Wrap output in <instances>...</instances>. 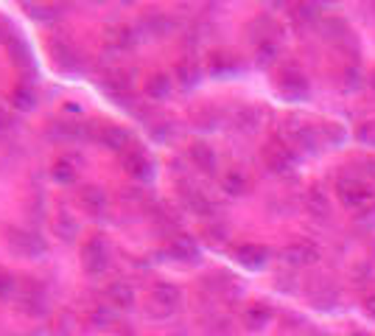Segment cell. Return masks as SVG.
Segmentation results:
<instances>
[{
  "label": "cell",
  "mask_w": 375,
  "mask_h": 336,
  "mask_svg": "<svg viewBox=\"0 0 375 336\" xmlns=\"http://www.w3.org/2000/svg\"><path fill=\"white\" fill-rule=\"evenodd\" d=\"M336 196H339V202H342L345 208H350V211H364L367 205H372L375 191H372L364 179H358V177H342V179L336 182Z\"/></svg>",
  "instance_id": "1"
},
{
  "label": "cell",
  "mask_w": 375,
  "mask_h": 336,
  "mask_svg": "<svg viewBox=\"0 0 375 336\" xmlns=\"http://www.w3.org/2000/svg\"><path fill=\"white\" fill-rule=\"evenodd\" d=\"M283 258H286L288 263H294V266H311V263L320 260V249H317L314 244H308V241H299V244L286 247Z\"/></svg>",
  "instance_id": "2"
},
{
  "label": "cell",
  "mask_w": 375,
  "mask_h": 336,
  "mask_svg": "<svg viewBox=\"0 0 375 336\" xmlns=\"http://www.w3.org/2000/svg\"><path fill=\"white\" fill-rule=\"evenodd\" d=\"M306 208L314 213V216H328L331 213V202H328V193L325 191H320V188H311L308 191V196H306Z\"/></svg>",
  "instance_id": "3"
},
{
  "label": "cell",
  "mask_w": 375,
  "mask_h": 336,
  "mask_svg": "<svg viewBox=\"0 0 375 336\" xmlns=\"http://www.w3.org/2000/svg\"><path fill=\"white\" fill-rule=\"evenodd\" d=\"M283 82H280V87H283V93H288V96H306L308 93V82H306V76L303 73H297V71H288L286 76H280Z\"/></svg>",
  "instance_id": "4"
},
{
  "label": "cell",
  "mask_w": 375,
  "mask_h": 336,
  "mask_svg": "<svg viewBox=\"0 0 375 336\" xmlns=\"http://www.w3.org/2000/svg\"><path fill=\"white\" fill-rule=\"evenodd\" d=\"M291 132H294L297 143L303 146V149H308V152H317V146H320V138H317V132H314L308 123H297V126H291Z\"/></svg>",
  "instance_id": "5"
},
{
  "label": "cell",
  "mask_w": 375,
  "mask_h": 336,
  "mask_svg": "<svg viewBox=\"0 0 375 336\" xmlns=\"http://www.w3.org/2000/svg\"><path fill=\"white\" fill-rule=\"evenodd\" d=\"M241 258H244L250 266H263L266 249H258V247H247V249H241Z\"/></svg>",
  "instance_id": "6"
},
{
  "label": "cell",
  "mask_w": 375,
  "mask_h": 336,
  "mask_svg": "<svg viewBox=\"0 0 375 336\" xmlns=\"http://www.w3.org/2000/svg\"><path fill=\"white\" fill-rule=\"evenodd\" d=\"M358 141H364V143H372V146H375V123H364V126L358 129Z\"/></svg>",
  "instance_id": "7"
},
{
  "label": "cell",
  "mask_w": 375,
  "mask_h": 336,
  "mask_svg": "<svg viewBox=\"0 0 375 336\" xmlns=\"http://www.w3.org/2000/svg\"><path fill=\"white\" fill-rule=\"evenodd\" d=\"M325 134H328L333 143H342V141H345V129L336 126V123H328V126H325Z\"/></svg>",
  "instance_id": "8"
},
{
  "label": "cell",
  "mask_w": 375,
  "mask_h": 336,
  "mask_svg": "<svg viewBox=\"0 0 375 336\" xmlns=\"http://www.w3.org/2000/svg\"><path fill=\"white\" fill-rule=\"evenodd\" d=\"M266 319H269V308H255V311H252V322H255V328H258V325H263Z\"/></svg>",
  "instance_id": "9"
},
{
  "label": "cell",
  "mask_w": 375,
  "mask_h": 336,
  "mask_svg": "<svg viewBox=\"0 0 375 336\" xmlns=\"http://www.w3.org/2000/svg\"><path fill=\"white\" fill-rule=\"evenodd\" d=\"M364 311H367V317H372V319H375V294L364 297Z\"/></svg>",
  "instance_id": "10"
},
{
  "label": "cell",
  "mask_w": 375,
  "mask_h": 336,
  "mask_svg": "<svg viewBox=\"0 0 375 336\" xmlns=\"http://www.w3.org/2000/svg\"><path fill=\"white\" fill-rule=\"evenodd\" d=\"M367 166H369V174H375V160H369Z\"/></svg>",
  "instance_id": "11"
},
{
  "label": "cell",
  "mask_w": 375,
  "mask_h": 336,
  "mask_svg": "<svg viewBox=\"0 0 375 336\" xmlns=\"http://www.w3.org/2000/svg\"><path fill=\"white\" fill-rule=\"evenodd\" d=\"M350 336H369V333H364V330H353Z\"/></svg>",
  "instance_id": "12"
},
{
  "label": "cell",
  "mask_w": 375,
  "mask_h": 336,
  "mask_svg": "<svg viewBox=\"0 0 375 336\" xmlns=\"http://www.w3.org/2000/svg\"><path fill=\"white\" fill-rule=\"evenodd\" d=\"M369 85H372V90H375V73H372V76H369Z\"/></svg>",
  "instance_id": "13"
}]
</instances>
